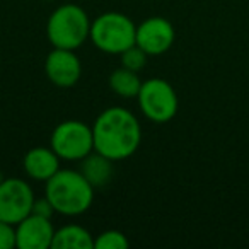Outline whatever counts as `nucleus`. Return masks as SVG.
<instances>
[{"mask_svg": "<svg viewBox=\"0 0 249 249\" xmlns=\"http://www.w3.org/2000/svg\"><path fill=\"white\" fill-rule=\"evenodd\" d=\"M94 150L104 157L123 160L132 157L142 142V128L132 111L121 106L104 109L92 124Z\"/></svg>", "mask_w": 249, "mask_h": 249, "instance_id": "nucleus-1", "label": "nucleus"}, {"mask_svg": "<svg viewBox=\"0 0 249 249\" xmlns=\"http://www.w3.org/2000/svg\"><path fill=\"white\" fill-rule=\"evenodd\" d=\"M45 196L53 205L56 213L77 217L86 213L94 201V186L80 171L60 169L45 186Z\"/></svg>", "mask_w": 249, "mask_h": 249, "instance_id": "nucleus-2", "label": "nucleus"}, {"mask_svg": "<svg viewBox=\"0 0 249 249\" xmlns=\"http://www.w3.org/2000/svg\"><path fill=\"white\" fill-rule=\"evenodd\" d=\"M89 16L82 7L75 4L60 5L52 12L46 22V36L53 48L73 50L84 45L90 33Z\"/></svg>", "mask_w": 249, "mask_h": 249, "instance_id": "nucleus-3", "label": "nucleus"}, {"mask_svg": "<svg viewBox=\"0 0 249 249\" xmlns=\"http://www.w3.org/2000/svg\"><path fill=\"white\" fill-rule=\"evenodd\" d=\"M89 38L94 46L109 55H121L135 45L137 26L121 12H104L90 24Z\"/></svg>", "mask_w": 249, "mask_h": 249, "instance_id": "nucleus-4", "label": "nucleus"}, {"mask_svg": "<svg viewBox=\"0 0 249 249\" xmlns=\"http://www.w3.org/2000/svg\"><path fill=\"white\" fill-rule=\"evenodd\" d=\"M139 106L143 116L154 123H167L178 113V94L174 87L164 79H149L142 82L139 90Z\"/></svg>", "mask_w": 249, "mask_h": 249, "instance_id": "nucleus-5", "label": "nucleus"}, {"mask_svg": "<svg viewBox=\"0 0 249 249\" xmlns=\"http://www.w3.org/2000/svg\"><path fill=\"white\" fill-rule=\"evenodd\" d=\"M50 145L63 160H82L94 150L92 126L77 120H67L56 124Z\"/></svg>", "mask_w": 249, "mask_h": 249, "instance_id": "nucleus-6", "label": "nucleus"}, {"mask_svg": "<svg viewBox=\"0 0 249 249\" xmlns=\"http://www.w3.org/2000/svg\"><path fill=\"white\" fill-rule=\"evenodd\" d=\"M35 200L28 181L21 178H5L0 183V220L18 225L33 212Z\"/></svg>", "mask_w": 249, "mask_h": 249, "instance_id": "nucleus-7", "label": "nucleus"}, {"mask_svg": "<svg viewBox=\"0 0 249 249\" xmlns=\"http://www.w3.org/2000/svg\"><path fill=\"white\" fill-rule=\"evenodd\" d=\"M176 31L173 24L164 18H149L137 26V45L147 55H162L173 46Z\"/></svg>", "mask_w": 249, "mask_h": 249, "instance_id": "nucleus-8", "label": "nucleus"}, {"mask_svg": "<svg viewBox=\"0 0 249 249\" xmlns=\"http://www.w3.org/2000/svg\"><path fill=\"white\" fill-rule=\"evenodd\" d=\"M45 72L50 82H53L56 87H62V89H69L79 82L82 65H80V60L77 58L73 50L53 48L46 56Z\"/></svg>", "mask_w": 249, "mask_h": 249, "instance_id": "nucleus-9", "label": "nucleus"}, {"mask_svg": "<svg viewBox=\"0 0 249 249\" xmlns=\"http://www.w3.org/2000/svg\"><path fill=\"white\" fill-rule=\"evenodd\" d=\"M16 235L19 249H48L52 248L55 229L52 218L29 213L16 225Z\"/></svg>", "mask_w": 249, "mask_h": 249, "instance_id": "nucleus-10", "label": "nucleus"}, {"mask_svg": "<svg viewBox=\"0 0 249 249\" xmlns=\"http://www.w3.org/2000/svg\"><path fill=\"white\" fill-rule=\"evenodd\" d=\"M22 166L31 179L46 183L53 174L60 171V157L52 147H35L26 152Z\"/></svg>", "mask_w": 249, "mask_h": 249, "instance_id": "nucleus-11", "label": "nucleus"}, {"mask_svg": "<svg viewBox=\"0 0 249 249\" xmlns=\"http://www.w3.org/2000/svg\"><path fill=\"white\" fill-rule=\"evenodd\" d=\"M80 173L94 188H101L109 183L111 176H113V160L92 150L89 156L82 159Z\"/></svg>", "mask_w": 249, "mask_h": 249, "instance_id": "nucleus-12", "label": "nucleus"}, {"mask_svg": "<svg viewBox=\"0 0 249 249\" xmlns=\"http://www.w3.org/2000/svg\"><path fill=\"white\" fill-rule=\"evenodd\" d=\"M53 249H90L94 248V237L82 225H63L55 231L52 242Z\"/></svg>", "mask_w": 249, "mask_h": 249, "instance_id": "nucleus-13", "label": "nucleus"}, {"mask_svg": "<svg viewBox=\"0 0 249 249\" xmlns=\"http://www.w3.org/2000/svg\"><path fill=\"white\" fill-rule=\"evenodd\" d=\"M109 87L114 94L121 97H137L142 87V80L139 79L137 72L121 67L109 75Z\"/></svg>", "mask_w": 249, "mask_h": 249, "instance_id": "nucleus-14", "label": "nucleus"}, {"mask_svg": "<svg viewBox=\"0 0 249 249\" xmlns=\"http://www.w3.org/2000/svg\"><path fill=\"white\" fill-rule=\"evenodd\" d=\"M130 246L128 239L120 231H104L94 239V248L96 249H126Z\"/></svg>", "mask_w": 249, "mask_h": 249, "instance_id": "nucleus-15", "label": "nucleus"}, {"mask_svg": "<svg viewBox=\"0 0 249 249\" xmlns=\"http://www.w3.org/2000/svg\"><path fill=\"white\" fill-rule=\"evenodd\" d=\"M120 56H121V65H123L124 69L133 70V72H139V70H142L143 67H145L147 56L149 55H147V53L135 43V45L130 46L128 50H124Z\"/></svg>", "mask_w": 249, "mask_h": 249, "instance_id": "nucleus-16", "label": "nucleus"}, {"mask_svg": "<svg viewBox=\"0 0 249 249\" xmlns=\"http://www.w3.org/2000/svg\"><path fill=\"white\" fill-rule=\"evenodd\" d=\"M12 248H18L16 225L0 220V249H12Z\"/></svg>", "mask_w": 249, "mask_h": 249, "instance_id": "nucleus-17", "label": "nucleus"}, {"mask_svg": "<svg viewBox=\"0 0 249 249\" xmlns=\"http://www.w3.org/2000/svg\"><path fill=\"white\" fill-rule=\"evenodd\" d=\"M31 213L41 215V217H46V218H52V215L55 213V208H53V205L50 203L48 198L45 196V198H39V200H35Z\"/></svg>", "mask_w": 249, "mask_h": 249, "instance_id": "nucleus-18", "label": "nucleus"}, {"mask_svg": "<svg viewBox=\"0 0 249 249\" xmlns=\"http://www.w3.org/2000/svg\"><path fill=\"white\" fill-rule=\"evenodd\" d=\"M5 178H4V174H2V171H0V183H2V181H4Z\"/></svg>", "mask_w": 249, "mask_h": 249, "instance_id": "nucleus-19", "label": "nucleus"}]
</instances>
